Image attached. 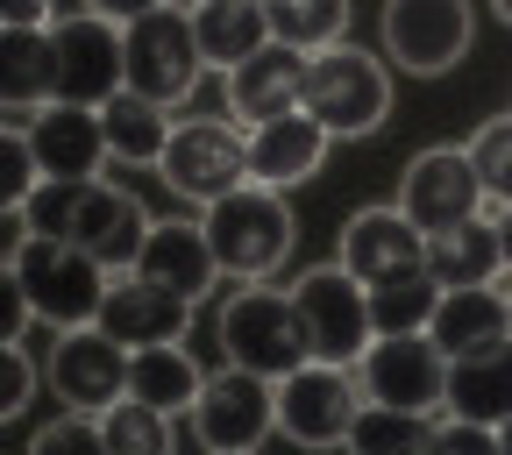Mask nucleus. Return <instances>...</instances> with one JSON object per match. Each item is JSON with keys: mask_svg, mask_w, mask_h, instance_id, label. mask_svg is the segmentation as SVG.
Segmentation results:
<instances>
[{"mask_svg": "<svg viewBox=\"0 0 512 455\" xmlns=\"http://www.w3.org/2000/svg\"><path fill=\"white\" fill-rule=\"evenodd\" d=\"M200 221H207V242H214L228 278H271L292 256V242H299V221L285 207V192L278 185H256V178L235 185V192H221Z\"/></svg>", "mask_w": 512, "mask_h": 455, "instance_id": "f257e3e1", "label": "nucleus"}, {"mask_svg": "<svg viewBox=\"0 0 512 455\" xmlns=\"http://www.w3.org/2000/svg\"><path fill=\"white\" fill-rule=\"evenodd\" d=\"M221 356L256 370V377H292L299 363H313L292 292H278L264 278H242V292H228V306H221Z\"/></svg>", "mask_w": 512, "mask_h": 455, "instance_id": "f03ea898", "label": "nucleus"}, {"mask_svg": "<svg viewBox=\"0 0 512 455\" xmlns=\"http://www.w3.org/2000/svg\"><path fill=\"white\" fill-rule=\"evenodd\" d=\"M328 136H370L392 107V79H384V64L370 50H356L349 36L313 50L306 57V100H299Z\"/></svg>", "mask_w": 512, "mask_h": 455, "instance_id": "7ed1b4c3", "label": "nucleus"}, {"mask_svg": "<svg viewBox=\"0 0 512 455\" xmlns=\"http://www.w3.org/2000/svg\"><path fill=\"white\" fill-rule=\"evenodd\" d=\"M15 278H22L36 320H50V328H86V320H100L107 285H114V271L100 264V256H86L79 242H64V235H36L15 256Z\"/></svg>", "mask_w": 512, "mask_h": 455, "instance_id": "20e7f679", "label": "nucleus"}, {"mask_svg": "<svg viewBox=\"0 0 512 455\" xmlns=\"http://www.w3.org/2000/svg\"><path fill=\"white\" fill-rule=\"evenodd\" d=\"M292 306H299V320H306V349L320 356V363H363V349L377 342V313H370V285L342 264H320V271H306L299 285H292Z\"/></svg>", "mask_w": 512, "mask_h": 455, "instance_id": "39448f33", "label": "nucleus"}, {"mask_svg": "<svg viewBox=\"0 0 512 455\" xmlns=\"http://www.w3.org/2000/svg\"><path fill=\"white\" fill-rule=\"evenodd\" d=\"M121 50H128V93H150L164 107H178L207 72V50H200V29H192V8H150L121 29Z\"/></svg>", "mask_w": 512, "mask_h": 455, "instance_id": "423d86ee", "label": "nucleus"}, {"mask_svg": "<svg viewBox=\"0 0 512 455\" xmlns=\"http://www.w3.org/2000/svg\"><path fill=\"white\" fill-rule=\"evenodd\" d=\"M363 413V377L349 363H299L292 377H278V427L299 448H342L349 427Z\"/></svg>", "mask_w": 512, "mask_h": 455, "instance_id": "0eeeda50", "label": "nucleus"}, {"mask_svg": "<svg viewBox=\"0 0 512 455\" xmlns=\"http://www.w3.org/2000/svg\"><path fill=\"white\" fill-rule=\"evenodd\" d=\"M363 377V399H384V406H406V413H441L448 406V349L427 335V328H406V335H377L356 363Z\"/></svg>", "mask_w": 512, "mask_h": 455, "instance_id": "6e6552de", "label": "nucleus"}, {"mask_svg": "<svg viewBox=\"0 0 512 455\" xmlns=\"http://www.w3.org/2000/svg\"><path fill=\"white\" fill-rule=\"evenodd\" d=\"M157 178L171 192H185V200L214 207L221 192L249 185V128H235V121H178L164 157H157Z\"/></svg>", "mask_w": 512, "mask_h": 455, "instance_id": "1a4fd4ad", "label": "nucleus"}, {"mask_svg": "<svg viewBox=\"0 0 512 455\" xmlns=\"http://www.w3.org/2000/svg\"><path fill=\"white\" fill-rule=\"evenodd\" d=\"M271 427H278V377H256L242 363H221L200 384V399H192V434L207 448H221V455L256 448Z\"/></svg>", "mask_w": 512, "mask_h": 455, "instance_id": "9d476101", "label": "nucleus"}, {"mask_svg": "<svg viewBox=\"0 0 512 455\" xmlns=\"http://www.w3.org/2000/svg\"><path fill=\"white\" fill-rule=\"evenodd\" d=\"M128 356H136V349L114 342L100 320H86V328H57L43 377H50V392H57L64 406L107 413L114 399H128Z\"/></svg>", "mask_w": 512, "mask_h": 455, "instance_id": "9b49d317", "label": "nucleus"}, {"mask_svg": "<svg viewBox=\"0 0 512 455\" xmlns=\"http://www.w3.org/2000/svg\"><path fill=\"white\" fill-rule=\"evenodd\" d=\"M50 36H57V100L107 107V100L128 86L121 22H107V15H64Z\"/></svg>", "mask_w": 512, "mask_h": 455, "instance_id": "f8f14e48", "label": "nucleus"}, {"mask_svg": "<svg viewBox=\"0 0 512 455\" xmlns=\"http://www.w3.org/2000/svg\"><path fill=\"white\" fill-rule=\"evenodd\" d=\"M384 57H399V72H448L470 50V8L463 0H384Z\"/></svg>", "mask_w": 512, "mask_h": 455, "instance_id": "ddd939ff", "label": "nucleus"}, {"mask_svg": "<svg viewBox=\"0 0 512 455\" xmlns=\"http://www.w3.org/2000/svg\"><path fill=\"white\" fill-rule=\"evenodd\" d=\"M399 207H406L427 235H441V228L484 214L491 192H484V171H477L470 150H420V157L406 164V178H399Z\"/></svg>", "mask_w": 512, "mask_h": 455, "instance_id": "4468645a", "label": "nucleus"}, {"mask_svg": "<svg viewBox=\"0 0 512 455\" xmlns=\"http://www.w3.org/2000/svg\"><path fill=\"white\" fill-rule=\"evenodd\" d=\"M143 235H150V214L128 185H107V178H86L72 192V221H64V242H79L86 256H100L107 271H128L143 256Z\"/></svg>", "mask_w": 512, "mask_h": 455, "instance_id": "2eb2a0df", "label": "nucleus"}, {"mask_svg": "<svg viewBox=\"0 0 512 455\" xmlns=\"http://www.w3.org/2000/svg\"><path fill=\"white\" fill-rule=\"evenodd\" d=\"M29 143H36L43 178H64V185H86V178H100V164L114 157L100 107H79V100H50V107L29 121Z\"/></svg>", "mask_w": 512, "mask_h": 455, "instance_id": "dca6fc26", "label": "nucleus"}, {"mask_svg": "<svg viewBox=\"0 0 512 455\" xmlns=\"http://www.w3.org/2000/svg\"><path fill=\"white\" fill-rule=\"evenodd\" d=\"M185 320H192V299H185V292L143 278L136 264L114 271L107 306H100V328H107L114 342H128V349H143V342H185Z\"/></svg>", "mask_w": 512, "mask_h": 455, "instance_id": "f3484780", "label": "nucleus"}, {"mask_svg": "<svg viewBox=\"0 0 512 455\" xmlns=\"http://www.w3.org/2000/svg\"><path fill=\"white\" fill-rule=\"evenodd\" d=\"M57 100V36L0 29V128H29Z\"/></svg>", "mask_w": 512, "mask_h": 455, "instance_id": "a211bd4d", "label": "nucleus"}, {"mask_svg": "<svg viewBox=\"0 0 512 455\" xmlns=\"http://www.w3.org/2000/svg\"><path fill=\"white\" fill-rule=\"evenodd\" d=\"M342 264H349L363 285L392 278V271H413V264H427V228H420L406 207H363V214H349V228H342Z\"/></svg>", "mask_w": 512, "mask_h": 455, "instance_id": "6ab92c4d", "label": "nucleus"}, {"mask_svg": "<svg viewBox=\"0 0 512 455\" xmlns=\"http://www.w3.org/2000/svg\"><path fill=\"white\" fill-rule=\"evenodd\" d=\"M136 271L157 278V285H171V292H185L192 306H200V299L228 278L221 256H214V242H207V221H150Z\"/></svg>", "mask_w": 512, "mask_h": 455, "instance_id": "aec40b11", "label": "nucleus"}, {"mask_svg": "<svg viewBox=\"0 0 512 455\" xmlns=\"http://www.w3.org/2000/svg\"><path fill=\"white\" fill-rule=\"evenodd\" d=\"M306 57L313 50H292V43H264L256 57H242L235 72H228V107H235V121L249 128V121H271V114H292L299 100H306Z\"/></svg>", "mask_w": 512, "mask_h": 455, "instance_id": "412c9836", "label": "nucleus"}, {"mask_svg": "<svg viewBox=\"0 0 512 455\" xmlns=\"http://www.w3.org/2000/svg\"><path fill=\"white\" fill-rule=\"evenodd\" d=\"M328 128H320L306 107H292V114H271V121H249V178L256 185H299V178H313L320 171V157H328Z\"/></svg>", "mask_w": 512, "mask_h": 455, "instance_id": "4be33fe9", "label": "nucleus"}, {"mask_svg": "<svg viewBox=\"0 0 512 455\" xmlns=\"http://www.w3.org/2000/svg\"><path fill=\"white\" fill-rule=\"evenodd\" d=\"M427 335L448 349V363L512 342V299H505V285L498 278L491 285H448L441 306H434V320H427Z\"/></svg>", "mask_w": 512, "mask_h": 455, "instance_id": "5701e85b", "label": "nucleus"}, {"mask_svg": "<svg viewBox=\"0 0 512 455\" xmlns=\"http://www.w3.org/2000/svg\"><path fill=\"white\" fill-rule=\"evenodd\" d=\"M192 29H200L207 64L228 79L242 57H256L271 43V8L264 0H192Z\"/></svg>", "mask_w": 512, "mask_h": 455, "instance_id": "b1692460", "label": "nucleus"}, {"mask_svg": "<svg viewBox=\"0 0 512 455\" xmlns=\"http://www.w3.org/2000/svg\"><path fill=\"white\" fill-rule=\"evenodd\" d=\"M427 271L441 285H491L505 271V242H498V214H470L456 228L427 235Z\"/></svg>", "mask_w": 512, "mask_h": 455, "instance_id": "393cba45", "label": "nucleus"}, {"mask_svg": "<svg viewBox=\"0 0 512 455\" xmlns=\"http://www.w3.org/2000/svg\"><path fill=\"white\" fill-rule=\"evenodd\" d=\"M448 413H470L484 427H498L512 413V342L448 363Z\"/></svg>", "mask_w": 512, "mask_h": 455, "instance_id": "a878e982", "label": "nucleus"}, {"mask_svg": "<svg viewBox=\"0 0 512 455\" xmlns=\"http://www.w3.org/2000/svg\"><path fill=\"white\" fill-rule=\"evenodd\" d=\"M200 370H192V356L178 342H143L136 356H128V399H143L157 413H192V399H200Z\"/></svg>", "mask_w": 512, "mask_h": 455, "instance_id": "bb28decb", "label": "nucleus"}, {"mask_svg": "<svg viewBox=\"0 0 512 455\" xmlns=\"http://www.w3.org/2000/svg\"><path fill=\"white\" fill-rule=\"evenodd\" d=\"M100 121H107V143H114L121 164H150V171H157V157H164V143H171V114H164V100L121 86V93L100 107Z\"/></svg>", "mask_w": 512, "mask_h": 455, "instance_id": "cd10ccee", "label": "nucleus"}, {"mask_svg": "<svg viewBox=\"0 0 512 455\" xmlns=\"http://www.w3.org/2000/svg\"><path fill=\"white\" fill-rule=\"evenodd\" d=\"M441 278L427 271V264H413V271H392V278H377L370 285V313H377V335H406V328H427L434 320V306H441Z\"/></svg>", "mask_w": 512, "mask_h": 455, "instance_id": "c85d7f7f", "label": "nucleus"}, {"mask_svg": "<svg viewBox=\"0 0 512 455\" xmlns=\"http://www.w3.org/2000/svg\"><path fill=\"white\" fill-rule=\"evenodd\" d=\"M271 8V36L292 50H328L349 36V0H264Z\"/></svg>", "mask_w": 512, "mask_h": 455, "instance_id": "c756f323", "label": "nucleus"}, {"mask_svg": "<svg viewBox=\"0 0 512 455\" xmlns=\"http://www.w3.org/2000/svg\"><path fill=\"white\" fill-rule=\"evenodd\" d=\"M171 420L178 413H157L143 399H114L100 413V434H107V455H164L171 448Z\"/></svg>", "mask_w": 512, "mask_h": 455, "instance_id": "7c9ffc66", "label": "nucleus"}, {"mask_svg": "<svg viewBox=\"0 0 512 455\" xmlns=\"http://www.w3.org/2000/svg\"><path fill=\"white\" fill-rule=\"evenodd\" d=\"M349 448H434V420L427 413H406V406H384V399H363L356 427H349Z\"/></svg>", "mask_w": 512, "mask_h": 455, "instance_id": "2f4dec72", "label": "nucleus"}, {"mask_svg": "<svg viewBox=\"0 0 512 455\" xmlns=\"http://www.w3.org/2000/svg\"><path fill=\"white\" fill-rule=\"evenodd\" d=\"M43 164H36V143L29 128H0V207H29L43 192Z\"/></svg>", "mask_w": 512, "mask_h": 455, "instance_id": "473e14b6", "label": "nucleus"}, {"mask_svg": "<svg viewBox=\"0 0 512 455\" xmlns=\"http://www.w3.org/2000/svg\"><path fill=\"white\" fill-rule=\"evenodd\" d=\"M470 157L484 171V192H491V207H512V114L484 121L477 136H470Z\"/></svg>", "mask_w": 512, "mask_h": 455, "instance_id": "72a5a7b5", "label": "nucleus"}, {"mask_svg": "<svg viewBox=\"0 0 512 455\" xmlns=\"http://www.w3.org/2000/svg\"><path fill=\"white\" fill-rule=\"evenodd\" d=\"M72 448H107V434H100V413H79V406H64V420L36 427V455H72Z\"/></svg>", "mask_w": 512, "mask_h": 455, "instance_id": "f704fd0d", "label": "nucleus"}, {"mask_svg": "<svg viewBox=\"0 0 512 455\" xmlns=\"http://www.w3.org/2000/svg\"><path fill=\"white\" fill-rule=\"evenodd\" d=\"M29 384H36V370H29L22 342H0V420H15L29 406Z\"/></svg>", "mask_w": 512, "mask_h": 455, "instance_id": "c9c22d12", "label": "nucleus"}, {"mask_svg": "<svg viewBox=\"0 0 512 455\" xmlns=\"http://www.w3.org/2000/svg\"><path fill=\"white\" fill-rule=\"evenodd\" d=\"M0 29H57V0H0Z\"/></svg>", "mask_w": 512, "mask_h": 455, "instance_id": "e433bc0d", "label": "nucleus"}, {"mask_svg": "<svg viewBox=\"0 0 512 455\" xmlns=\"http://www.w3.org/2000/svg\"><path fill=\"white\" fill-rule=\"evenodd\" d=\"M36 242V221H29V207H0V264H15V256Z\"/></svg>", "mask_w": 512, "mask_h": 455, "instance_id": "4c0bfd02", "label": "nucleus"}, {"mask_svg": "<svg viewBox=\"0 0 512 455\" xmlns=\"http://www.w3.org/2000/svg\"><path fill=\"white\" fill-rule=\"evenodd\" d=\"M150 8H164V0H86V15H107V22H136V15H150Z\"/></svg>", "mask_w": 512, "mask_h": 455, "instance_id": "58836bf2", "label": "nucleus"}, {"mask_svg": "<svg viewBox=\"0 0 512 455\" xmlns=\"http://www.w3.org/2000/svg\"><path fill=\"white\" fill-rule=\"evenodd\" d=\"M498 242H505V271H512V207H498Z\"/></svg>", "mask_w": 512, "mask_h": 455, "instance_id": "ea45409f", "label": "nucleus"}, {"mask_svg": "<svg viewBox=\"0 0 512 455\" xmlns=\"http://www.w3.org/2000/svg\"><path fill=\"white\" fill-rule=\"evenodd\" d=\"M498 448H505V455H512V413H505V420H498Z\"/></svg>", "mask_w": 512, "mask_h": 455, "instance_id": "a19ab883", "label": "nucleus"}, {"mask_svg": "<svg viewBox=\"0 0 512 455\" xmlns=\"http://www.w3.org/2000/svg\"><path fill=\"white\" fill-rule=\"evenodd\" d=\"M491 8H498V22H512V0H491Z\"/></svg>", "mask_w": 512, "mask_h": 455, "instance_id": "79ce46f5", "label": "nucleus"}, {"mask_svg": "<svg viewBox=\"0 0 512 455\" xmlns=\"http://www.w3.org/2000/svg\"><path fill=\"white\" fill-rule=\"evenodd\" d=\"M505 299H512V285H505Z\"/></svg>", "mask_w": 512, "mask_h": 455, "instance_id": "37998d69", "label": "nucleus"}]
</instances>
